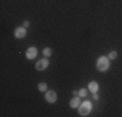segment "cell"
<instances>
[{
  "instance_id": "cell-11",
  "label": "cell",
  "mask_w": 122,
  "mask_h": 117,
  "mask_svg": "<svg viewBox=\"0 0 122 117\" xmlns=\"http://www.w3.org/2000/svg\"><path fill=\"white\" fill-rule=\"evenodd\" d=\"M78 95L82 96V98H85V96L87 95V90H86V89H81V90H79V92H78Z\"/></svg>"
},
{
  "instance_id": "cell-6",
  "label": "cell",
  "mask_w": 122,
  "mask_h": 117,
  "mask_svg": "<svg viewBox=\"0 0 122 117\" xmlns=\"http://www.w3.org/2000/svg\"><path fill=\"white\" fill-rule=\"evenodd\" d=\"M26 35V27H17L16 31H14V37L18 38V39H22Z\"/></svg>"
},
{
  "instance_id": "cell-7",
  "label": "cell",
  "mask_w": 122,
  "mask_h": 117,
  "mask_svg": "<svg viewBox=\"0 0 122 117\" xmlns=\"http://www.w3.org/2000/svg\"><path fill=\"white\" fill-rule=\"evenodd\" d=\"M79 104H81V99L78 98V96H75V98H73L70 100V107L71 108H78V107H79Z\"/></svg>"
},
{
  "instance_id": "cell-8",
  "label": "cell",
  "mask_w": 122,
  "mask_h": 117,
  "mask_svg": "<svg viewBox=\"0 0 122 117\" xmlns=\"http://www.w3.org/2000/svg\"><path fill=\"white\" fill-rule=\"evenodd\" d=\"M97 89H99V86H97L96 82H91V83L88 85V90H90V91H91L92 94L97 92Z\"/></svg>"
},
{
  "instance_id": "cell-2",
  "label": "cell",
  "mask_w": 122,
  "mask_h": 117,
  "mask_svg": "<svg viewBox=\"0 0 122 117\" xmlns=\"http://www.w3.org/2000/svg\"><path fill=\"white\" fill-rule=\"evenodd\" d=\"M91 111V103L90 101H85V103L81 104L79 107V115L81 116H87Z\"/></svg>"
},
{
  "instance_id": "cell-12",
  "label": "cell",
  "mask_w": 122,
  "mask_h": 117,
  "mask_svg": "<svg viewBox=\"0 0 122 117\" xmlns=\"http://www.w3.org/2000/svg\"><path fill=\"white\" fill-rule=\"evenodd\" d=\"M43 53H44V56L47 57V56H51L52 55V51H51V48H44V51H43Z\"/></svg>"
},
{
  "instance_id": "cell-9",
  "label": "cell",
  "mask_w": 122,
  "mask_h": 117,
  "mask_svg": "<svg viewBox=\"0 0 122 117\" xmlns=\"http://www.w3.org/2000/svg\"><path fill=\"white\" fill-rule=\"evenodd\" d=\"M38 89H39V91L44 92V91H47V85L46 83H39L38 85Z\"/></svg>"
},
{
  "instance_id": "cell-14",
  "label": "cell",
  "mask_w": 122,
  "mask_h": 117,
  "mask_svg": "<svg viewBox=\"0 0 122 117\" xmlns=\"http://www.w3.org/2000/svg\"><path fill=\"white\" fill-rule=\"evenodd\" d=\"M94 99H95V100H97V99H99V96L96 95V92H95V94H94Z\"/></svg>"
},
{
  "instance_id": "cell-5",
  "label": "cell",
  "mask_w": 122,
  "mask_h": 117,
  "mask_svg": "<svg viewBox=\"0 0 122 117\" xmlns=\"http://www.w3.org/2000/svg\"><path fill=\"white\" fill-rule=\"evenodd\" d=\"M36 53H38V51H36L35 47H29L27 51H26V57H27L29 60H33V58L36 56Z\"/></svg>"
},
{
  "instance_id": "cell-13",
  "label": "cell",
  "mask_w": 122,
  "mask_h": 117,
  "mask_svg": "<svg viewBox=\"0 0 122 117\" xmlns=\"http://www.w3.org/2000/svg\"><path fill=\"white\" fill-rule=\"evenodd\" d=\"M29 25H30V23H29V21H25V22H24V27H27Z\"/></svg>"
},
{
  "instance_id": "cell-3",
  "label": "cell",
  "mask_w": 122,
  "mask_h": 117,
  "mask_svg": "<svg viewBox=\"0 0 122 117\" xmlns=\"http://www.w3.org/2000/svg\"><path fill=\"white\" fill-rule=\"evenodd\" d=\"M48 65H49V61L47 60V58H42V60H39V61L36 63L35 69H36V70H44Z\"/></svg>"
},
{
  "instance_id": "cell-4",
  "label": "cell",
  "mask_w": 122,
  "mask_h": 117,
  "mask_svg": "<svg viewBox=\"0 0 122 117\" xmlns=\"http://www.w3.org/2000/svg\"><path fill=\"white\" fill-rule=\"evenodd\" d=\"M46 100L48 101V103H55V101L57 100V95L55 91H47L46 92Z\"/></svg>"
},
{
  "instance_id": "cell-1",
  "label": "cell",
  "mask_w": 122,
  "mask_h": 117,
  "mask_svg": "<svg viewBox=\"0 0 122 117\" xmlns=\"http://www.w3.org/2000/svg\"><path fill=\"white\" fill-rule=\"evenodd\" d=\"M96 68L99 72H107L109 68V58L105 56H100L96 61Z\"/></svg>"
},
{
  "instance_id": "cell-10",
  "label": "cell",
  "mask_w": 122,
  "mask_h": 117,
  "mask_svg": "<svg viewBox=\"0 0 122 117\" xmlns=\"http://www.w3.org/2000/svg\"><path fill=\"white\" fill-rule=\"evenodd\" d=\"M116 57H117V52H116V51L109 52V55H108V58H109V60H113V58H116Z\"/></svg>"
}]
</instances>
